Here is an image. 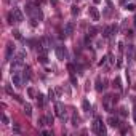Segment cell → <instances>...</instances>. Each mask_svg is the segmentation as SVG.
<instances>
[{
	"instance_id": "cell-1",
	"label": "cell",
	"mask_w": 136,
	"mask_h": 136,
	"mask_svg": "<svg viewBox=\"0 0 136 136\" xmlns=\"http://www.w3.org/2000/svg\"><path fill=\"white\" fill-rule=\"evenodd\" d=\"M93 131L96 133V135H101V136H104L106 133H107L106 125L103 123L101 117H96V119H94V122H93Z\"/></svg>"
},
{
	"instance_id": "cell-2",
	"label": "cell",
	"mask_w": 136,
	"mask_h": 136,
	"mask_svg": "<svg viewBox=\"0 0 136 136\" xmlns=\"http://www.w3.org/2000/svg\"><path fill=\"white\" fill-rule=\"evenodd\" d=\"M11 82H13V85H15L16 88H21V87H22V82H24V79L21 77L19 71H16V72H11Z\"/></svg>"
},
{
	"instance_id": "cell-3",
	"label": "cell",
	"mask_w": 136,
	"mask_h": 136,
	"mask_svg": "<svg viewBox=\"0 0 136 136\" xmlns=\"http://www.w3.org/2000/svg\"><path fill=\"white\" fill-rule=\"evenodd\" d=\"M56 56L59 61H64V59H67V50H66V47H63V45H58L56 48Z\"/></svg>"
},
{
	"instance_id": "cell-4",
	"label": "cell",
	"mask_w": 136,
	"mask_h": 136,
	"mask_svg": "<svg viewBox=\"0 0 136 136\" xmlns=\"http://www.w3.org/2000/svg\"><path fill=\"white\" fill-rule=\"evenodd\" d=\"M54 114L64 120V106H63V103H54Z\"/></svg>"
},
{
	"instance_id": "cell-5",
	"label": "cell",
	"mask_w": 136,
	"mask_h": 136,
	"mask_svg": "<svg viewBox=\"0 0 136 136\" xmlns=\"http://www.w3.org/2000/svg\"><path fill=\"white\" fill-rule=\"evenodd\" d=\"M88 13H90V16H91V19L93 21H99V11H98V8L96 6H90L88 8Z\"/></svg>"
},
{
	"instance_id": "cell-6",
	"label": "cell",
	"mask_w": 136,
	"mask_h": 136,
	"mask_svg": "<svg viewBox=\"0 0 136 136\" xmlns=\"http://www.w3.org/2000/svg\"><path fill=\"white\" fill-rule=\"evenodd\" d=\"M126 56L130 59V63L136 61V51H135V47L133 45H128V50H126Z\"/></svg>"
},
{
	"instance_id": "cell-7",
	"label": "cell",
	"mask_w": 136,
	"mask_h": 136,
	"mask_svg": "<svg viewBox=\"0 0 136 136\" xmlns=\"http://www.w3.org/2000/svg\"><path fill=\"white\" fill-rule=\"evenodd\" d=\"M15 45H13V43H8V45H6V51H5V58H6V61H10L11 59V54H13V53H15Z\"/></svg>"
},
{
	"instance_id": "cell-8",
	"label": "cell",
	"mask_w": 136,
	"mask_h": 136,
	"mask_svg": "<svg viewBox=\"0 0 136 136\" xmlns=\"http://www.w3.org/2000/svg\"><path fill=\"white\" fill-rule=\"evenodd\" d=\"M107 123L110 126H114V128H119L120 126V120H119V117H114V115H110L109 119H107Z\"/></svg>"
},
{
	"instance_id": "cell-9",
	"label": "cell",
	"mask_w": 136,
	"mask_h": 136,
	"mask_svg": "<svg viewBox=\"0 0 136 136\" xmlns=\"http://www.w3.org/2000/svg\"><path fill=\"white\" fill-rule=\"evenodd\" d=\"M13 13H15L16 22H22V21H24V15H22L21 8H13Z\"/></svg>"
},
{
	"instance_id": "cell-10",
	"label": "cell",
	"mask_w": 136,
	"mask_h": 136,
	"mask_svg": "<svg viewBox=\"0 0 136 136\" xmlns=\"http://www.w3.org/2000/svg\"><path fill=\"white\" fill-rule=\"evenodd\" d=\"M106 83H107L106 80H101V77H98V79H96V90H98V91H103V90L107 87Z\"/></svg>"
},
{
	"instance_id": "cell-11",
	"label": "cell",
	"mask_w": 136,
	"mask_h": 136,
	"mask_svg": "<svg viewBox=\"0 0 136 136\" xmlns=\"http://www.w3.org/2000/svg\"><path fill=\"white\" fill-rule=\"evenodd\" d=\"M74 22L71 21V22H67V24H66V26H64V34H66V35H72L74 34Z\"/></svg>"
},
{
	"instance_id": "cell-12",
	"label": "cell",
	"mask_w": 136,
	"mask_h": 136,
	"mask_svg": "<svg viewBox=\"0 0 136 136\" xmlns=\"http://www.w3.org/2000/svg\"><path fill=\"white\" fill-rule=\"evenodd\" d=\"M112 34H114V29H112V26H106L104 31H103V37H104V38H107V37H110Z\"/></svg>"
},
{
	"instance_id": "cell-13",
	"label": "cell",
	"mask_w": 136,
	"mask_h": 136,
	"mask_svg": "<svg viewBox=\"0 0 136 136\" xmlns=\"http://www.w3.org/2000/svg\"><path fill=\"white\" fill-rule=\"evenodd\" d=\"M82 107H83L85 112H90V110H91V104H90V101L88 99H83V101H82Z\"/></svg>"
},
{
	"instance_id": "cell-14",
	"label": "cell",
	"mask_w": 136,
	"mask_h": 136,
	"mask_svg": "<svg viewBox=\"0 0 136 136\" xmlns=\"http://www.w3.org/2000/svg\"><path fill=\"white\" fill-rule=\"evenodd\" d=\"M112 83H114V87H115L117 90H122V79L119 77V75L114 79V82H112Z\"/></svg>"
},
{
	"instance_id": "cell-15",
	"label": "cell",
	"mask_w": 136,
	"mask_h": 136,
	"mask_svg": "<svg viewBox=\"0 0 136 136\" xmlns=\"http://www.w3.org/2000/svg\"><path fill=\"white\" fill-rule=\"evenodd\" d=\"M24 114H26L27 117H31V115H32V106L29 104V103L24 104Z\"/></svg>"
},
{
	"instance_id": "cell-16",
	"label": "cell",
	"mask_w": 136,
	"mask_h": 136,
	"mask_svg": "<svg viewBox=\"0 0 136 136\" xmlns=\"http://www.w3.org/2000/svg\"><path fill=\"white\" fill-rule=\"evenodd\" d=\"M35 98H37V103H38V106L42 107V106L45 104V96H43V94H40V93H38V94H37V96H35Z\"/></svg>"
},
{
	"instance_id": "cell-17",
	"label": "cell",
	"mask_w": 136,
	"mask_h": 136,
	"mask_svg": "<svg viewBox=\"0 0 136 136\" xmlns=\"http://www.w3.org/2000/svg\"><path fill=\"white\" fill-rule=\"evenodd\" d=\"M69 79H71V83H72V87H77V85H79V82H77V77L74 75V72H71V77H69Z\"/></svg>"
},
{
	"instance_id": "cell-18",
	"label": "cell",
	"mask_w": 136,
	"mask_h": 136,
	"mask_svg": "<svg viewBox=\"0 0 136 136\" xmlns=\"http://www.w3.org/2000/svg\"><path fill=\"white\" fill-rule=\"evenodd\" d=\"M79 6H77V5H72V6H71V15H72V16H77V15H79Z\"/></svg>"
},
{
	"instance_id": "cell-19",
	"label": "cell",
	"mask_w": 136,
	"mask_h": 136,
	"mask_svg": "<svg viewBox=\"0 0 136 136\" xmlns=\"http://www.w3.org/2000/svg\"><path fill=\"white\" fill-rule=\"evenodd\" d=\"M37 125H38V126H43V125H47V115H45V117H40V119L37 120Z\"/></svg>"
},
{
	"instance_id": "cell-20",
	"label": "cell",
	"mask_w": 136,
	"mask_h": 136,
	"mask_svg": "<svg viewBox=\"0 0 136 136\" xmlns=\"http://www.w3.org/2000/svg\"><path fill=\"white\" fill-rule=\"evenodd\" d=\"M79 123H80V117L74 114V115H72V125H74V126H77Z\"/></svg>"
},
{
	"instance_id": "cell-21",
	"label": "cell",
	"mask_w": 136,
	"mask_h": 136,
	"mask_svg": "<svg viewBox=\"0 0 136 136\" xmlns=\"http://www.w3.org/2000/svg\"><path fill=\"white\" fill-rule=\"evenodd\" d=\"M8 22H10V24L16 22V18H15V13H13V11H10V13H8Z\"/></svg>"
},
{
	"instance_id": "cell-22",
	"label": "cell",
	"mask_w": 136,
	"mask_h": 136,
	"mask_svg": "<svg viewBox=\"0 0 136 136\" xmlns=\"http://www.w3.org/2000/svg\"><path fill=\"white\" fill-rule=\"evenodd\" d=\"M53 122H54V117H53L51 114H47V125L51 126V125H53Z\"/></svg>"
},
{
	"instance_id": "cell-23",
	"label": "cell",
	"mask_w": 136,
	"mask_h": 136,
	"mask_svg": "<svg viewBox=\"0 0 136 136\" xmlns=\"http://www.w3.org/2000/svg\"><path fill=\"white\" fill-rule=\"evenodd\" d=\"M38 61L42 64H47L48 63V58H47V54H38Z\"/></svg>"
},
{
	"instance_id": "cell-24",
	"label": "cell",
	"mask_w": 136,
	"mask_h": 136,
	"mask_svg": "<svg viewBox=\"0 0 136 136\" xmlns=\"http://www.w3.org/2000/svg\"><path fill=\"white\" fill-rule=\"evenodd\" d=\"M125 10H128V11H135V10H136V5H135V3H126V5H125Z\"/></svg>"
},
{
	"instance_id": "cell-25",
	"label": "cell",
	"mask_w": 136,
	"mask_h": 136,
	"mask_svg": "<svg viewBox=\"0 0 136 136\" xmlns=\"http://www.w3.org/2000/svg\"><path fill=\"white\" fill-rule=\"evenodd\" d=\"M54 94H56V91H54V90H48V99L53 101V99H54Z\"/></svg>"
},
{
	"instance_id": "cell-26",
	"label": "cell",
	"mask_w": 136,
	"mask_h": 136,
	"mask_svg": "<svg viewBox=\"0 0 136 136\" xmlns=\"http://www.w3.org/2000/svg\"><path fill=\"white\" fill-rule=\"evenodd\" d=\"M119 112H120L122 117H126V115H128V110H126V107H120V109H119Z\"/></svg>"
},
{
	"instance_id": "cell-27",
	"label": "cell",
	"mask_w": 136,
	"mask_h": 136,
	"mask_svg": "<svg viewBox=\"0 0 136 136\" xmlns=\"http://www.w3.org/2000/svg\"><path fill=\"white\" fill-rule=\"evenodd\" d=\"M2 122H3V125H8V123H10V119L3 114V115H2Z\"/></svg>"
},
{
	"instance_id": "cell-28",
	"label": "cell",
	"mask_w": 136,
	"mask_h": 136,
	"mask_svg": "<svg viewBox=\"0 0 136 136\" xmlns=\"http://www.w3.org/2000/svg\"><path fill=\"white\" fill-rule=\"evenodd\" d=\"M13 35H15V38H18V40H19V38H21V32L15 29V31H13Z\"/></svg>"
},
{
	"instance_id": "cell-29",
	"label": "cell",
	"mask_w": 136,
	"mask_h": 136,
	"mask_svg": "<svg viewBox=\"0 0 136 136\" xmlns=\"http://www.w3.org/2000/svg\"><path fill=\"white\" fill-rule=\"evenodd\" d=\"M112 103H119V94H112Z\"/></svg>"
},
{
	"instance_id": "cell-30",
	"label": "cell",
	"mask_w": 136,
	"mask_h": 136,
	"mask_svg": "<svg viewBox=\"0 0 136 136\" xmlns=\"http://www.w3.org/2000/svg\"><path fill=\"white\" fill-rule=\"evenodd\" d=\"M27 93H29V96H35V91H34V88H29V90H27Z\"/></svg>"
},
{
	"instance_id": "cell-31",
	"label": "cell",
	"mask_w": 136,
	"mask_h": 136,
	"mask_svg": "<svg viewBox=\"0 0 136 136\" xmlns=\"http://www.w3.org/2000/svg\"><path fill=\"white\" fill-rule=\"evenodd\" d=\"M13 131H15V133H21V128H19L18 125H15L13 126Z\"/></svg>"
},
{
	"instance_id": "cell-32",
	"label": "cell",
	"mask_w": 136,
	"mask_h": 136,
	"mask_svg": "<svg viewBox=\"0 0 136 136\" xmlns=\"http://www.w3.org/2000/svg\"><path fill=\"white\" fill-rule=\"evenodd\" d=\"M67 69L71 71V72H74V71H75V67H74V64H67Z\"/></svg>"
},
{
	"instance_id": "cell-33",
	"label": "cell",
	"mask_w": 136,
	"mask_h": 136,
	"mask_svg": "<svg viewBox=\"0 0 136 136\" xmlns=\"http://www.w3.org/2000/svg\"><path fill=\"white\" fill-rule=\"evenodd\" d=\"M6 93L13 94V90H11V87H10V85H6Z\"/></svg>"
},
{
	"instance_id": "cell-34",
	"label": "cell",
	"mask_w": 136,
	"mask_h": 136,
	"mask_svg": "<svg viewBox=\"0 0 136 136\" xmlns=\"http://www.w3.org/2000/svg\"><path fill=\"white\" fill-rule=\"evenodd\" d=\"M42 135H51V130H42Z\"/></svg>"
},
{
	"instance_id": "cell-35",
	"label": "cell",
	"mask_w": 136,
	"mask_h": 136,
	"mask_svg": "<svg viewBox=\"0 0 136 136\" xmlns=\"http://www.w3.org/2000/svg\"><path fill=\"white\" fill-rule=\"evenodd\" d=\"M119 51H123V43L119 42Z\"/></svg>"
},
{
	"instance_id": "cell-36",
	"label": "cell",
	"mask_w": 136,
	"mask_h": 136,
	"mask_svg": "<svg viewBox=\"0 0 136 136\" xmlns=\"http://www.w3.org/2000/svg\"><path fill=\"white\" fill-rule=\"evenodd\" d=\"M50 3H51L53 6H56L58 5V0H50Z\"/></svg>"
},
{
	"instance_id": "cell-37",
	"label": "cell",
	"mask_w": 136,
	"mask_h": 136,
	"mask_svg": "<svg viewBox=\"0 0 136 136\" xmlns=\"http://www.w3.org/2000/svg\"><path fill=\"white\" fill-rule=\"evenodd\" d=\"M106 59H107V56H106V58H103V59H101V61H99V66H103V64L106 63Z\"/></svg>"
},
{
	"instance_id": "cell-38",
	"label": "cell",
	"mask_w": 136,
	"mask_h": 136,
	"mask_svg": "<svg viewBox=\"0 0 136 136\" xmlns=\"http://www.w3.org/2000/svg\"><path fill=\"white\" fill-rule=\"evenodd\" d=\"M101 43H103V42H101V40H98V42H96V48H101Z\"/></svg>"
},
{
	"instance_id": "cell-39",
	"label": "cell",
	"mask_w": 136,
	"mask_h": 136,
	"mask_svg": "<svg viewBox=\"0 0 136 136\" xmlns=\"http://www.w3.org/2000/svg\"><path fill=\"white\" fill-rule=\"evenodd\" d=\"M94 3H96V5H98V3H101V2H103V0H93Z\"/></svg>"
},
{
	"instance_id": "cell-40",
	"label": "cell",
	"mask_w": 136,
	"mask_h": 136,
	"mask_svg": "<svg viewBox=\"0 0 136 136\" xmlns=\"http://www.w3.org/2000/svg\"><path fill=\"white\" fill-rule=\"evenodd\" d=\"M133 117H135V123H136V107H135V114H133Z\"/></svg>"
},
{
	"instance_id": "cell-41",
	"label": "cell",
	"mask_w": 136,
	"mask_h": 136,
	"mask_svg": "<svg viewBox=\"0 0 136 136\" xmlns=\"http://www.w3.org/2000/svg\"><path fill=\"white\" fill-rule=\"evenodd\" d=\"M126 2H128V0H122V3H123V5H126Z\"/></svg>"
},
{
	"instance_id": "cell-42",
	"label": "cell",
	"mask_w": 136,
	"mask_h": 136,
	"mask_svg": "<svg viewBox=\"0 0 136 136\" xmlns=\"http://www.w3.org/2000/svg\"><path fill=\"white\" fill-rule=\"evenodd\" d=\"M135 26H136V13H135Z\"/></svg>"
},
{
	"instance_id": "cell-43",
	"label": "cell",
	"mask_w": 136,
	"mask_h": 136,
	"mask_svg": "<svg viewBox=\"0 0 136 136\" xmlns=\"http://www.w3.org/2000/svg\"><path fill=\"white\" fill-rule=\"evenodd\" d=\"M6 2H11V0H6Z\"/></svg>"
},
{
	"instance_id": "cell-44",
	"label": "cell",
	"mask_w": 136,
	"mask_h": 136,
	"mask_svg": "<svg viewBox=\"0 0 136 136\" xmlns=\"http://www.w3.org/2000/svg\"><path fill=\"white\" fill-rule=\"evenodd\" d=\"M75 2H79V0H75Z\"/></svg>"
}]
</instances>
